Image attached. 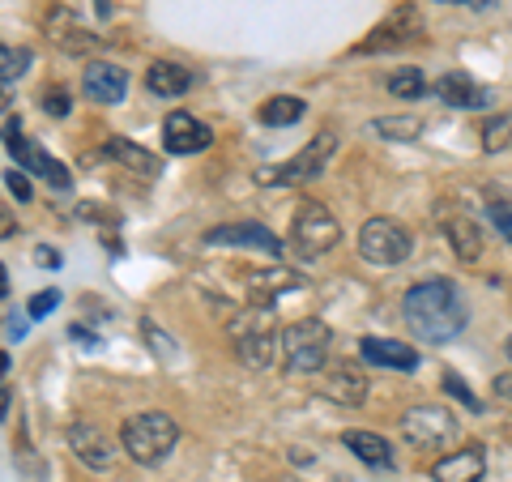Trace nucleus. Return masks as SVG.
Returning <instances> with one entry per match:
<instances>
[{"label": "nucleus", "instance_id": "bb28decb", "mask_svg": "<svg viewBox=\"0 0 512 482\" xmlns=\"http://www.w3.org/2000/svg\"><path fill=\"white\" fill-rule=\"evenodd\" d=\"M30 47H9L0 43V82H18V77L30 69Z\"/></svg>", "mask_w": 512, "mask_h": 482}, {"label": "nucleus", "instance_id": "ddd939ff", "mask_svg": "<svg viewBox=\"0 0 512 482\" xmlns=\"http://www.w3.org/2000/svg\"><path fill=\"white\" fill-rule=\"evenodd\" d=\"M205 244L210 248H256L269 256H282V248H286L261 222H227V227H214V231H205Z\"/></svg>", "mask_w": 512, "mask_h": 482}, {"label": "nucleus", "instance_id": "ea45409f", "mask_svg": "<svg viewBox=\"0 0 512 482\" xmlns=\"http://www.w3.org/2000/svg\"><path fill=\"white\" fill-rule=\"evenodd\" d=\"M9 337H13V342H18V337H26V320L13 316V320H9Z\"/></svg>", "mask_w": 512, "mask_h": 482}, {"label": "nucleus", "instance_id": "c756f323", "mask_svg": "<svg viewBox=\"0 0 512 482\" xmlns=\"http://www.w3.org/2000/svg\"><path fill=\"white\" fill-rule=\"evenodd\" d=\"M56 308H60V291H56V286H47V291L30 295V303H26V316H30V320H43V316H52Z\"/></svg>", "mask_w": 512, "mask_h": 482}, {"label": "nucleus", "instance_id": "a878e982", "mask_svg": "<svg viewBox=\"0 0 512 482\" xmlns=\"http://www.w3.org/2000/svg\"><path fill=\"white\" fill-rule=\"evenodd\" d=\"M372 133H380L384 141H419L423 120L419 116H380V120H372Z\"/></svg>", "mask_w": 512, "mask_h": 482}, {"label": "nucleus", "instance_id": "20e7f679", "mask_svg": "<svg viewBox=\"0 0 512 482\" xmlns=\"http://www.w3.org/2000/svg\"><path fill=\"white\" fill-rule=\"evenodd\" d=\"M278 346H282V359H286V372H295V376H312L325 367L329 359V350H333V329L325 325V320H295L291 329H286L278 337Z\"/></svg>", "mask_w": 512, "mask_h": 482}, {"label": "nucleus", "instance_id": "cd10ccee", "mask_svg": "<svg viewBox=\"0 0 512 482\" xmlns=\"http://www.w3.org/2000/svg\"><path fill=\"white\" fill-rule=\"evenodd\" d=\"M389 90H393V99H423V94H427V77L419 69H397L389 77Z\"/></svg>", "mask_w": 512, "mask_h": 482}, {"label": "nucleus", "instance_id": "72a5a7b5", "mask_svg": "<svg viewBox=\"0 0 512 482\" xmlns=\"http://www.w3.org/2000/svg\"><path fill=\"white\" fill-rule=\"evenodd\" d=\"M444 389H448V393H453L457 401H466V406H470L474 414H478V410H483V406H478V397H474V393L466 389V384H461V376H453V372H448V376H444Z\"/></svg>", "mask_w": 512, "mask_h": 482}, {"label": "nucleus", "instance_id": "f704fd0d", "mask_svg": "<svg viewBox=\"0 0 512 482\" xmlns=\"http://www.w3.org/2000/svg\"><path fill=\"white\" fill-rule=\"evenodd\" d=\"M9 235H18V214L0 201V239H9Z\"/></svg>", "mask_w": 512, "mask_h": 482}, {"label": "nucleus", "instance_id": "5701e85b", "mask_svg": "<svg viewBox=\"0 0 512 482\" xmlns=\"http://www.w3.org/2000/svg\"><path fill=\"white\" fill-rule=\"evenodd\" d=\"M299 286V273L291 269H265V273H248V299L252 308H269L282 291H295Z\"/></svg>", "mask_w": 512, "mask_h": 482}, {"label": "nucleus", "instance_id": "b1692460", "mask_svg": "<svg viewBox=\"0 0 512 482\" xmlns=\"http://www.w3.org/2000/svg\"><path fill=\"white\" fill-rule=\"evenodd\" d=\"M342 444H346L359 461L376 465V470H389V465H393V444L384 440V436H376V431H359V427H350V431H342Z\"/></svg>", "mask_w": 512, "mask_h": 482}, {"label": "nucleus", "instance_id": "f03ea898", "mask_svg": "<svg viewBox=\"0 0 512 482\" xmlns=\"http://www.w3.org/2000/svg\"><path fill=\"white\" fill-rule=\"evenodd\" d=\"M120 444L137 465H163L180 444V427L163 410H141L120 427Z\"/></svg>", "mask_w": 512, "mask_h": 482}, {"label": "nucleus", "instance_id": "6ab92c4d", "mask_svg": "<svg viewBox=\"0 0 512 482\" xmlns=\"http://www.w3.org/2000/svg\"><path fill=\"white\" fill-rule=\"evenodd\" d=\"M444 235H448V248H453L457 261H483V252H487V239H483V227L470 218V214H453V218H444Z\"/></svg>", "mask_w": 512, "mask_h": 482}, {"label": "nucleus", "instance_id": "9b49d317", "mask_svg": "<svg viewBox=\"0 0 512 482\" xmlns=\"http://www.w3.org/2000/svg\"><path fill=\"white\" fill-rule=\"evenodd\" d=\"M5 150H9V158H13V167L18 171H26V175H43L52 188H69L73 184V175H69V167L60 163V158H52V154H43L35 141H26L22 137V124H5Z\"/></svg>", "mask_w": 512, "mask_h": 482}, {"label": "nucleus", "instance_id": "39448f33", "mask_svg": "<svg viewBox=\"0 0 512 482\" xmlns=\"http://www.w3.org/2000/svg\"><path fill=\"white\" fill-rule=\"evenodd\" d=\"M333 150H338V137H333L329 128H325V133H316L295 158H286V163H278V167H261V171H256V184H265V188H295V184H308V180H316V175H325Z\"/></svg>", "mask_w": 512, "mask_h": 482}, {"label": "nucleus", "instance_id": "58836bf2", "mask_svg": "<svg viewBox=\"0 0 512 482\" xmlns=\"http://www.w3.org/2000/svg\"><path fill=\"white\" fill-rule=\"evenodd\" d=\"M94 13H99V18L107 22L111 13H116V0H94Z\"/></svg>", "mask_w": 512, "mask_h": 482}, {"label": "nucleus", "instance_id": "0eeeda50", "mask_svg": "<svg viewBox=\"0 0 512 482\" xmlns=\"http://www.w3.org/2000/svg\"><path fill=\"white\" fill-rule=\"evenodd\" d=\"M402 440L410 448H419V453H436V448L461 440V423L444 406H414L402 414Z\"/></svg>", "mask_w": 512, "mask_h": 482}, {"label": "nucleus", "instance_id": "473e14b6", "mask_svg": "<svg viewBox=\"0 0 512 482\" xmlns=\"http://www.w3.org/2000/svg\"><path fill=\"white\" fill-rule=\"evenodd\" d=\"M5 184H9V192H13V197H18V201H30V197H35V188H30L26 171H18V167L5 171Z\"/></svg>", "mask_w": 512, "mask_h": 482}, {"label": "nucleus", "instance_id": "e433bc0d", "mask_svg": "<svg viewBox=\"0 0 512 482\" xmlns=\"http://www.w3.org/2000/svg\"><path fill=\"white\" fill-rule=\"evenodd\" d=\"M436 5H457V9H478V13H483V9L495 5V0H436Z\"/></svg>", "mask_w": 512, "mask_h": 482}, {"label": "nucleus", "instance_id": "f257e3e1", "mask_svg": "<svg viewBox=\"0 0 512 482\" xmlns=\"http://www.w3.org/2000/svg\"><path fill=\"white\" fill-rule=\"evenodd\" d=\"M402 316L419 342H453L470 320L466 299H461L457 282L448 278H427L419 286H410L402 299Z\"/></svg>", "mask_w": 512, "mask_h": 482}, {"label": "nucleus", "instance_id": "4c0bfd02", "mask_svg": "<svg viewBox=\"0 0 512 482\" xmlns=\"http://www.w3.org/2000/svg\"><path fill=\"white\" fill-rule=\"evenodd\" d=\"M491 389H495V397H508V401H512V372L495 376V380H491Z\"/></svg>", "mask_w": 512, "mask_h": 482}, {"label": "nucleus", "instance_id": "a19ab883", "mask_svg": "<svg viewBox=\"0 0 512 482\" xmlns=\"http://www.w3.org/2000/svg\"><path fill=\"white\" fill-rule=\"evenodd\" d=\"M9 401H13V393H9V389H0V419L9 414Z\"/></svg>", "mask_w": 512, "mask_h": 482}, {"label": "nucleus", "instance_id": "412c9836", "mask_svg": "<svg viewBox=\"0 0 512 482\" xmlns=\"http://www.w3.org/2000/svg\"><path fill=\"white\" fill-rule=\"evenodd\" d=\"M107 158H116L124 171L141 175V180H154V175H163V158H158L154 150H146V146H137V141H128V137H111L107 141Z\"/></svg>", "mask_w": 512, "mask_h": 482}, {"label": "nucleus", "instance_id": "4468645a", "mask_svg": "<svg viewBox=\"0 0 512 482\" xmlns=\"http://www.w3.org/2000/svg\"><path fill=\"white\" fill-rule=\"evenodd\" d=\"M210 124L197 120V116H188V111H171V116L163 120V146L167 154H201V150H210Z\"/></svg>", "mask_w": 512, "mask_h": 482}, {"label": "nucleus", "instance_id": "7ed1b4c3", "mask_svg": "<svg viewBox=\"0 0 512 482\" xmlns=\"http://www.w3.org/2000/svg\"><path fill=\"white\" fill-rule=\"evenodd\" d=\"M227 333H231V346L239 363L248 372H265L274 363V350H278V320L269 308H244L227 320Z\"/></svg>", "mask_w": 512, "mask_h": 482}, {"label": "nucleus", "instance_id": "c85d7f7f", "mask_svg": "<svg viewBox=\"0 0 512 482\" xmlns=\"http://www.w3.org/2000/svg\"><path fill=\"white\" fill-rule=\"evenodd\" d=\"M512 146V116H495L483 124V150L487 154H500Z\"/></svg>", "mask_w": 512, "mask_h": 482}, {"label": "nucleus", "instance_id": "9d476101", "mask_svg": "<svg viewBox=\"0 0 512 482\" xmlns=\"http://www.w3.org/2000/svg\"><path fill=\"white\" fill-rule=\"evenodd\" d=\"M43 30H47V39H52V47H60L64 56H94L103 47L99 30H90L82 22V13L69 9V5H52V9H47Z\"/></svg>", "mask_w": 512, "mask_h": 482}, {"label": "nucleus", "instance_id": "f3484780", "mask_svg": "<svg viewBox=\"0 0 512 482\" xmlns=\"http://www.w3.org/2000/svg\"><path fill=\"white\" fill-rule=\"evenodd\" d=\"M316 393L325 397V401H338V406H363V397H367V376L359 372V367H329L325 376L316 380Z\"/></svg>", "mask_w": 512, "mask_h": 482}, {"label": "nucleus", "instance_id": "2f4dec72", "mask_svg": "<svg viewBox=\"0 0 512 482\" xmlns=\"http://www.w3.org/2000/svg\"><path fill=\"white\" fill-rule=\"evenodd\" d=\"M43 111H47V116H56V120L69 116V90H64V86L43 90Z\"/></svg>", "mask_w": 512, "mask_h": 482}, {"label": "nucleus", "instance_id": "4be33fe9", "mask_svg": "<svg viewBox=\"0 0 512 482\" xmlns=\"http://www.w3.org/2000/svg\"><path fill=\"white\" fill-rule=\"evenodd\" d=\"M146 86H150V94H158V99H180V94H188V86H192V73L175 60H154L146 69Z\"/></svg>", "mask_w": 512, "mask_h": 482}, {"label": "nucleus", "instance_id": "79ce46f5", "mask_svg": "<svg viewBox=\"0 0 512 482\" xmlns=\"http://www.w3.org/2000/svg\"><path fill=\"white\" fill-rule=\"evenodd\" d=\"M5 295H9V269L0 265V299H5Z\"/></svg>", "mask_w": 512, "mask_h": 482}, {"label": "nucleus", "instance_id": "6e6552de", "mask_svg": "<svg viewBox=\"0 0 512 482\" xmlns=\"http://www.w3.org/2000/svg\"><path fill=\"white\" fill-rule=\"evenodd\" d=\"M427 39V22H423V13L419 5H397L389 18H384L372 35H367L359 47H355V56H380V52H402V47H414V43H423Z\"/></svg>", "mask_w": 512, "mask_h": 482}, {"label": "nucleus", "instance_id": "aec40b11", "mask_svg": "<svg viewBox=\"0 0 512 482\" xmlns=\"http://www.w3.org/2000/svg\"><path fill=\"white\" fill-rule=\"evenodd\" d=\"M359 355L376 367H393V372H414L419 367V350L406 342H389V337H363Z\"/></svg>", "mask_w": 512, "mask_h": 482}, {"label": "nucleus", "instance_id": "dca6fc26", "mask_svg": "<svg viewBox=\"0 0 512 482\" xmlns=\"http://www.w3.org/2000/svg\"><path fill=\"white\" fill-rule=\"evenodd\" d=\"M82 90L90 103H120L128 94V73L120 64H107V60H90L86 73H82Z\"/></svg>", "mask_w": 512, "mask_h": 482}, {"label": "nucleus", "instance_id": "423d86ee", "mask_svg": "<svg viewBox=\"0 0 512 482\" xmlns=\"http://www.w3.org/2000/svg\"><path fill=\"white\" fill-rule=\"evenodd\" d=\"M338 244H342V222L320 201H303L291 222V252L303 256V261H316V256L333 252Z\"/></svg>", "mask_w": 512, "mask_h": 482}, {"label": "nucleus", "instance_id": "c9c22d12", "mask_svg": "<svg viewBox=\"0 0 512 482\" xmlns=\"http://www.w3.org/2000/svg\"><path fill=\"white\" fill-rule=\"evenodd\" d=\"M35 265L56 269V265H60V252H56V248H35Z\"/></svg>", "mask_w": 512, "mask_h": 482}, {"label": "nucleus", "instance_id": "393cba45", "mask_svg": "<svg viewBox=\"0 0 512 482\" xmlns=\"http://www.w3.org/2000/svg\"><path fill=\"white\" fill-rule=\"evenodd\" d=\"M303 111H308V103L295 99V94H274V99L261 103V111H256V116H261L265 128H286V124H299Z\"/></svg>", "mask_w": 512, "mask_h": 482}, {"label": "nucleus", "instance_id": "f8f14e48", "mask_svg": "<svg viewBox=\"0 0 512 482\" xmlns=\"http://www.w3.org/2000/svg\"><path fill=\"white\" fill-rule=\"evenodd\" d=\"M69 448L86 470H111L120 461V440L107 436L99 423H73L69 427Z\"/></svg>", "mask_w": 512, "mask_h": 482}, {"label": "nucleus", "instance_id": "2eb2a0df", "mask_svg": "<svg viewBox=\"0 0 512 482\" xmlns=\"http://www.w3.org/2000/svg\"><path fill=\"white\" fill-rule=\"evenodd\" d=\"M436 99L444 107H457V111H478V107H491L495 94L487 86H478L470 73H444L436 82Z\"/></svg>", "mask_w": 512, "mask_h": 482}, {"label": "nucleus", "instance_id": "37998d69", "mask_svg": "<svg viewBox=\"0 0 512 482\" xmlns=\"http://www.w3.org/2000/svg\"><path fill=\"white\" fill-rule=\"evenodd\" d=\"M5 376H9V355L0 350V380H5Z\"/></svg>", "mask_w": 512, "mask_h": 482}, {"label": "nucleus", "instance_id": "7c9ffc66", "mask_svg": "<svg viewBox=\"0 0 512 482\" xmlns=\"http://www.w3.org/2000/svg\"><path fill=\"white\" fill-rule=\"evenodd\" d=\"M487 214H491V222H495V231H500V235L508 239V244H512V201H504V197H491Z\"/></svg>", "mask_w": 512, "mask_h": 482}, {"label": "nucleus", "instance_id": "1a4fd4ad", "mask_svg": "<svg viewBox=\"0 0 512 482\" xmlns=\"http://www.w3.org/2000/svg\"><path fill=\"white\" fill-rule=\"evenodd\" d=\"M410 252H414V239H410V231L402 227V222H393V218L363 222V231H359V256L363 261L393 269V265H402Z\"/></svg>", "mask_w": 512, "mask_h": 482}, {"label": "nucleus", "instance_id": "a211bd4d", "mask_svg": "<svg viewBox=\"0 0 512 482\" xmlns=\"http://www.w3.org/2000/svg\"><path fill=\"white\" fill-rule=\"evenodd\" d=\"M483 474H487L483 444H466V448H457V453H444L431 465V478L436 482H483Z\"/></svg>", "mask_w": 512, "mask_h": 482}]
</instances>
